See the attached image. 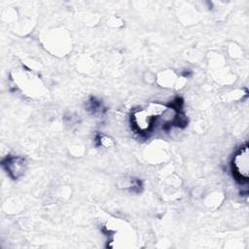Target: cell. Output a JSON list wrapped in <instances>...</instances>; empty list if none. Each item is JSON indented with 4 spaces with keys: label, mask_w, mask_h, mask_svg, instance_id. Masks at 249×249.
I'll use <instances>...</instances> for the list:
<instances>
[{
    "label": "cell",
    "mask_w": 249,
    "mask_h": 249,
    "mask_svg": "<svg viewBox=\"0 0 249 249\" xmlns=\"http://www.w3.org/2000/svg\"><path fill=\"white\" fill-rule=\"evenodd\" d=\"M232 170L234 176L241 180L247 181L249 173V153L248 146H243L232 159Z\"/></svg>",
    "instance_id": "1"
},
{
    "label": "cell",
    "mask_w": 249,
    "mask_h": 249,
    "mask_svg": "<svg viewBox=\"0 0 249 249\" xmlns=\"http://www.w3.org/2000/svg\"><path fill=\"white\" fill-rule=\"evenodd\" d=\"M156 118V116H154L147 108H145L132 114V124L137 131L146 132L150 130Z\"/></svg>",
    "instance_id": "2"
},
{
    "label": "cell",
    "mask_w": 249,
    "mask_h": 249,
    "mask_svg": "<svg viewBox=\"0 0 249 249\" xmlns=\"http://www.w3.org/2000/svg\"><path fill=\"white\" fill-rule=\"evenodd\" d=\"M7 170L13 178H18L24 170V160L19 157H14L8 160Z\"/></svg>",
    "instance_id": "3"
}]
</instances>
